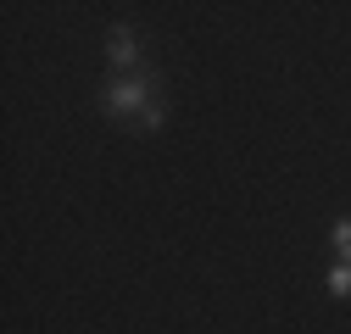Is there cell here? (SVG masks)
<instances>
[{
	"mask_svg": "<svg viewBox=\"0 0 351 334\" xmlns=\"http://www.w3.org/2000/svg\"><path fill=\"white\" fill-rule=\"evenodd\" d=\"M101 112L112 123H123L128 134H151L167 123V101H162V78L134 67V73H112V84L101 90Z\"/></svg>",
	"mask_w": 351,
	"mask_h": 334,
	"instance_id": "obj_1",
	"label": "cell"
},
{
	"mask_svg": "<svg viewBox=\"0 0 351 334\" xmlns=\"http://www.w3.org/2000/svg\"><path fill=\"white\" fill-rule=\"evenodd\" d=\"M106 62H112V73H134L140 67V51H134V28H112L106 34Z\"/></svg>",
	"mask_w": 351,
	"mask_h": 334,
	"instance_id": "obj_2",
	"label": "cell"
},
{
	"mask_svg": "<svg viewBox=\"0 0 351 334\" xmlns=\"http://www.w3.org/2000/svg\"><path fill=\"white\" fill-rule=\"evenodd\" d=\"M329 296H351V262H335L329 268Z\"/></svg>",
	"mask_w": 351,
	"mask_h": 334,
	"instance_id": "obj_3",
	"label": "cell"
},
{
	"mask_svg": "<svg viewBox=\"0 0 351 334\" xmlns=\"http://www.w3.org/2000/svg\"><path fill=\"white\" fill-rule=\"evenodd\" d=\"M329 240H335V250H340V262H351V218H340V223L329 229Z\"/></svg>",
	"mask_w": 351,
	"mask_h": 334,
	"instance_id": "obj_4",
	"label": "cell"
}]
</instances>
